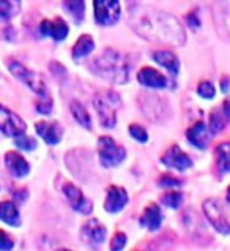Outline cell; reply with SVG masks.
Listing matches in <instances>:
<instances>
[{"label": "cell", "mask_w": 230, "mask_h": 251, "mask_svg": "<svg viewBox=\"0 0 230 251\" xmlns=\"http://www.w3.org/2000/svg\"><path fill=\"white\" fill-rule=\"evenodd\" d=\"M63 193H65V196L68 198L69 204H71V207H73L74 210L81 212V213H85V215H89L93 210L92 202L82 195V191L79 190L76 185H73V183H65Z\"/></svg>", "instance_id": "11"}, {"label": "cell", "mask_w": 230, "mask_h": 251, "mask_svg": "<svg viewBox=\"0 0 230 251\" xmlns=\"http://www.w3.org/2000/svg\"><path fill=\"white\" fill-rule=\"evenodd\" d=\"M71 114L74 116V119L81 124L82 126H85V128H92V124H90V116H89V112H87V109L79 103V101H73L71 103Z\"/></svg>", "instance_id": "26"}, {"label": "cell", "mask_w": 230, "mask_h": 251, "mask_svg": "<svg viewBox=\"0 0 230 251\" xmlns=\"http://www.w3.org/2000/svg\"><path fill=\"white\" fill-rule=\"evenodd\" d=\"M129 134L139 142H147V139H148L147 131L143 130L140 125H129Z\"/></svg>", "instance_id": "31"}, {"label": "cell", "mask_w": 230, "mask_h": 251, "mask_svg": "<svg viewBox=\"0 0 230 251\" xmlns=\"http://www.w3.org/2000/svg\"><path fill=\"white\" fill-rule=\"evenodd\" d=\"M16 146L19 149H24V150H33L35 147H37V142H35V139L28 138V136H25V134H21L16 138Z\"/></svg>", "instance_id": "32"}, {"label": "cell", "mask_w": 230, "mask_h": 251, "mask_svg": "<svg viewBox=\"0 0 230 251\" xmlns=\"http://www.w3.org/2000/svg\"><path fill=\"white\" fill-rule=\"evenodd\" d=\"M161 160L166 166L174 168L177 171H186L192 166L191 158L178 146H172Z\"/></svg>", "instance_id": "12"}, {"label": "cell", "mask_w": 230, "mask_h": 251, "mask_svg": "<svg viewBox=\"0 0 230 251\" xmlns=\"http://www.w3.org/2000/svg\"><path fill=\"white\" fill-rule=\"evenodd\" d=\"M59 251H69V250H59Z\"/></svg>", "instance_id": "41"}, {"label": "cell", "mask_w": 230, "mask_h": 251, "mask_svg": "<svg viewBox=\"0 0 230 251\" xmlns=\"http://www.w3.org/2000/svg\"><path fill=\"white\" fill-rule=\"evenodd\" d=\"M21 8V0H0V19H11Z\"/></svg>", "instance_id": "24"}, {"label": "cell", "mask_w": 230, "mask_h": 251, "mask_svg": "<svg viewBox=\"0 0 230 251\" xmlns=\"http://www.w3.org/2000/svg\"><path fill=\"white\" fill-rule=\"evenodd\" d=\"M82 234H84V237L87 239V240H90L92 243H95V245H101V243L104 242V239H106V234H107V231H106V227L99 223L98 220H90L87 225L84 226V229H82Z\"/></svg>", "instance_id": "18"}, {"label": "cell", "mask_w": 230, "mask_h": 251, "mask_svg": "<svg viewBox=\"0 0 230 251\" xmlns=\"http://www.w3.org/2000/svg\"><path fill=\"white\" fill-rule=\"evenodd\" d=\"M0 220L5 221L6 225L10 226H19L21 220H19V212L16 209V205L10 201H3L0 204Z\"/></svg>", "instance_id": "22"}, {"label": "cell", "mask_w": 230, "mask_h": 251, "mask_svg": "<svg viewBox=\"0 0 230 251\" xmlns=\"http://www.w3.org/2000/svg\"><path fill=\"white\" fill-rule=\"evenodd\" d=\"M161 221H162V215H161L160 207L156 204H152L147 207L145 212H143L142 218H140V225L148 227L150 231H158L161 226Z\"/></svg>", "instance_id": "20"}, {"label": "cell", "mask_w": 230, "mask_h": 251, "mask_svg": "<svg viewBox=\"0 0 230 251\" xmlns=\"http://www.w3.org/2000/svg\"><path fill=\"white\" fill-rule=\"evenodd\" d=\"M40 32L46 37H52L55 41H62L67 38L68 35V25L65 24V21L57 18L55 21H47L45 19L40 24Z\"/></svg>", "instance_id": "14"}, {"label": "cell", "mask_w": 230, "mask_h": 251, "mask_svg": "<svg viewBox=\"0 0 230 251\" xmlns=\"http://www.w3.org/2000/svg\"><path fill=\"white\" fill-rule=\"evenodd\" d=\"M37 133L45 139L47 144H59L62 139V128L55 122H38L37 124Z\"/></svg>", "instance_id": "16"}, {"label": "cell", "mask_w": 230, "mask_h": 251, "mask_svg": "<svg viewBox=\"0 0 230 251\" xmlns=\"http://www.w3.org/2000/svg\"><path fill=\"white\" fill-rule=\"evenodd\" d=\"M95 19L99 25H112L120 18L118 0H93Z\"/></svg>", "instance_id": "7"}, {"label": "cell", "mask_w": 230, "mask_h": 251, "mask_svg": "<svg viewBox=\"0 0 230 251\" xmlns=\"http://www.w3.org/2000/svg\"><path fill=\"white\" fill-rule=\"evenodd\" d=\"M126 245V235L123 232H117L111 240V251H121Z\"/></svg>", "instance_id": "33"}, {"label": "cell", "mask_w": 230, "mask_h": 251, "mask_svg": "<svg viewBox=\"0 0 230 251\" xmlns=\"http://www.w3.org/2000/svg\"><path fill=\"white\" fill-rule=\"evenodd\" d=\"M90 70L101 79L111 81L114 84H125L129 77L128 62L115 49H104L96 59L90 63Z\"/></svg>", "instance_id": "2"}, {"label": "cell", "mask_w": 230, "mask_h": 251, "mask_svg": "<svg viewBox=\"0 0 230 251\" xmlns=\"http://www.w3.org/2000/svg\"><path fill=\"white\" fill-rule=\"evenodd\" d=\"M160 185L161 186H178L180 180H177V178H174L172 176H164V177H161Z\"/></svg>", "instance_id": "37"}, {"label": "cell", "mask_w": 230, "mask_h": 251, "mask_svg": "<svg viewBox=\"0 0 230 251\" xmlns=\"http://www.w3.org/2000/svg\"><path fill=\"white\" fill-rule=\"evenodd\" d=\"M227 201L230 202V186H229V190H227Z\"/></svg>", "instance_id": "40"}, {"label": "cell", "mask_w": 230, "mask_h": 251, "mask_svg": "<svg viewBox=\"0 0 230 251\" xmlns=\"http://www.w3.org/2000/svg\"><path fill=\"white\" fill-rule=\"evenodd\" d=\"M65 6H67V11L76 19V23H81L84 19V13H85L84 0H65Z\"/></svg>", "instance_id": "27"}, {"label": "cell", "mask_w": 230, "mask_h": 251, "mask_svg": "<svg viewBox=\"0 0 230 251\" xmlns=\"http://www.w3.org/2000/svg\"><path fill=\"white\" fill-rule=\"evenodd\" d=\"M222 112H224V117L230 120V97L226 98L224 104H222Z\"/></svg>", "instance_id": "38"}, {"label": "cell", "mask_w": 230, "mask_h": 251, "mask_svg": "<svg viewBox=\"0 0 230 251\" xmlns=\"http://www.w3.org/2000/svg\"><path fill=\"white\" fill-rule=\"evenodd\" d=\"M224 125H226L224 114H219L218 111L211 112V116H210V131L213 134H216V133H219L222 130V128H224Z\"/></svg>", "instance_id": "28"}, {"label": "cell", "mask_w": 230, "mask_h": 251, "mask_svg": "<svg viewBox=\"0 0 230 251\" xmlns=\"http://www.w3.org/2000/svg\"><path fill=\"white\" fill-rule=\"evenodd\" d=\"M13 248V240L8 237V234L0 229V251H10Z\"/></svg>", "instance_id": "35"}, {"label": "cell", "mask_w": 230, "mask_h": 251, "mask_svg": "<svg viewBox=\"0 0 230 251\" xmlns=\"http://www.w3.org/2000/svg\"><path fill=\"white\" fill-rule=\"evenodd\" d=\"M153 59L160 63L161 67L169 70L172 75H177L180 70V60L177 59V55L170 51H158L153 54Z\"/></svg>", "instance_id": "21"}, {"label": "cell", "mask_w": 230, "mask_h": 251, "mask_svg": "<svg viewBox=\"0 0 230 251\" xmlns=\"http://www.w3.org/2000/svg\"><path fill=\"white\" fill-rule=\"evenodd\" d=\"M204 210H205L207 218L210 220V223L213 225V227L216 229V231H219L221 234H230V221L218 201H214V199L205 201Z\"/></svg>", "instance_id": "8"}, {"label": "cell", "mask_w": 230, "mask_h": 251, "mask_svg": "<svg viewBox=\"0 0 230 251\" xmlns=\"http://www.w3.org/2000/svg\"><path fill=\"white\" fill-rule=\"evenodd\" d=\"M98 153H99V160L101 164L106 168H114L118 166V164L125 160L126 152L125 149L118 146L112 138L109 136H103L98 141Z\"/></svg>", "instance_id": "4"}, {"label": "cell", "mask_w": 230, "mask_h": 251, "mask_svg": "<svg viewBox=\"0 0 230 251\" xmlns=\"http://www.w3.org/2000/svg\"><path fill=\"white\" fill-rule=\"evenodd\" d=\"M161 201L166 205L172 207V209H177V207H180V204H182L183 196H182V193H178V191H169L161 198Z\"/></svg>", "instance_id": "29"}, {"label": "cell", "mask_w": 230, "mask_h": 251, "mask_svg": "<svg viewBox=\"0 0 230 251\" xmlns=\"http://www.w3.org/2000/svg\"><path fill=\"white\" fill-rule=\"evenodd\" d=\"M197 93L202 98H208L211 100L214 97V93H216V90H214L213 84L211 82H200L199 87H197Z\"/></svg>", "instance_id": "30"}, {"label": "cell", "mask_w": 230, "mask_h": 251, "mask_svg": "<svg viewBox=\"0 0 230 251\" xmlns=\"http://www.w3.org/2000/svg\"><path fill=\"white\" fill-rule=\"evenodd\" d=\"M186 136H188V141L191 144L196 146L197 149H207L208 142H210V134H208L207 125L204 122H197L196 125H192Z\"/></svg>", "instance_id": "17"}, {"label": "cell", "mask_w": 230, "mask_h": 251, "mask_svg": "<svg viewBox=\"0 0 230 251\" xmlns=\"http://www.w3.org/2000/svg\"><path fill=\"white\" fill-rule=\"evenodd\" d=\"M139 103H140V107H142V112L145 114L150 120L156 122V120H161V119L166 117L167 106L160 97L145 93V95H140Z\"/></svg>", "instance_id": "10"}, {"label": "cell", "mask_w": 230, "mask_h": 251, "mask_svg": "<svg viewBox=\"0 0 230 251\" xmlns=\"http://www.w3.org/2000/svg\"><path fill=\"white\" fill-rule=\"evenodd\" d=\"M211 13L218 35L230 43V0H214Z\"/></svg>", "instance_id": "6"}, {"label": "cell", "mask_w": 230, "mask_h": 251, "mask_svg": "<svg viewBox=\"0 0 230 251\" xmlns=\"http://www.w3.org/2000/svg\"><path fill=\"white\" fill-rule=\"evenodd\" d=\"M138 79L142 85L150 89H166L167 87V79L164 77L160 71H156L153 68H142L138 75Z\"/></svg>", "instance_id": "15"}, {"label": "cell", "mask_w": 230, "mask_h": 251, "mask_svg": "<svg viewBox=\"0 0 230 251\" xmlns=\"http://www.w3.org/2000/svg\"><path fill=\"white\" fill-rule=\"evenodd\" d=\"M0 131L5 133L6 136L18 138V136L25 133V124L18 114L0 106Z\"/></svg>", "instance_id": "9"}, {"label": "cell", "mask_w": 230, "mask_h": 251, "mask_svg": "<svg viewBox=\"0 0 230 251\" xmlns=\"http://www.w3.org/2000/svg\"><path fill=\"white\" fill-rule=\"evenodd\" d=\"M93 48H95V41H93V38L90 35H82L73 48V59L74 60L84 59V57H87L93 51Z\"/></svg>", "instance_id": "23"}, {"label": "cell", "mask_w": 230, "mask_h": 251, "mask_svg": "<svg viewBox=\"0 0 230 251\" xmlns=\"http://www.w3.org/2000/svg\"><path fill=\"white\" fill-rule=\"evenodd\" d=\"M5 161H6V166H8V169L11 171V174L14 177H24L28 174V171H30V166H28V163L24 160V156H21L16 152L6 153Z\"/></svg>", "instance_id": "19"}, {"label": "cell", "mask_w": 230, "mask_h": 251, "mask_svg": "<svg viewBox=\"0 0 230 251\" xmlns=\"http://www.w3.org/2000/svg\"><path fill=\"white\" fill-rule=\"evenodd\" d=\"M188 24L191 28H199L200 25V21H199V16H197V10H194L188 14Z\"/></svg>", "instance_id": "36"}, {"label": "cell", "mask_w": 230, "mask_h": 251, "mask_svg": "<svg viewBox=\"0 0 230 251\" xmlns=\"http://www.w3.org/2000/svg\"><path fill=\"white\" fill-rule=\"evenodd\" d=\"M93 106H95L103 126H106V128L115 126V122H117V111L121 106L120 97L117 93L112 90L98 92L95 98H93Z\"/></svg>", "instance_id": "3"}, {"label": "cell", "mask_w": 230, "mask_h": 251, "mask_svg": "<svg viewBox=\"0 0 230 251\" xmlns=\"http://www.w3.org/2000/svg\"><path fill=\"white\" fill-rule=\"evenodd\" d=\"M128 202V195L123 188L120 186H111L107 190V198L104 202V209L109 213H117L120 212Z\"/></svg>", "instance_id": "13"}, {"label": "cell", "mask_w": 230, "mask_h": 251, "mask_svg": "<svg viewBox=\"0 0 230 251\" xmlns=\"http://www.w3.org/2000/svg\"><path fill=\"white\" fill-rule=\"evenodd\" d=\"M37 109L41 114H49V112H51V109H52V100H51V97H49V95L40 97V101L37 104Z\"/></svg>", "instance_id": "34"}, {"label": "cell", "mask_w": 230, "mask_h": 251, "mask_svg": "<svg viewBox=\"0 0 230 251\" xmlns=\"http://www.w3.org/2000/svg\"><path fill=\"white\" fill-rule=\"evenodd\" d=\"M216 156L219 169L222 172H230V142H224V144L218 146Z\"/></svg>", "instance_id": "25"}, {"label": "cell", "mask_w": 230, "mask_h": 251, "mask_svg": "<svg viewBox=\"0 0 230 251\" xmlns=\"http://www.w3.org/2000/svg\"><path fill=\"white\" fill-rule=\"evenodd\" d=\"M129 24L140 37L150 41L170 46H183L186 41L183 27L175 16L150 6L129 3Z\"/></svg>", "instance_id": "1"}, {"label": "cell", "mask_w": 230, "mask_h": 251, "mask_svg": "<svg viewBox=\"0 0 230 251\" xmlns=\"http://www.w3.org/2000/svg\"><path fill=\"white\" fill-rule=\"evenodd\" d=\"M221 89H222V92H229L230 90V77H224V79H222Z\"/></svg>", "instance_id": "39"}, {"label": "cell", "mask_w": 230, "mask_h": 251, "mask_svg": "<svg viewBox=\"0 0 230 251\" xmlns=\"http://www.w3.org/2000/svg\"><path fill=\"white\" fill-rule=\"evenodd\" d=\"M8 67H10L11 73L16 76L18 79L23 81L27 85V87H30L35 93H37V95H40V97L49 95L46 82H45V79H43V77L38 73L27 70L24 65H21V63H18V62H10Z\"/></svg>", "instance_id": "5"}]
</instances>
